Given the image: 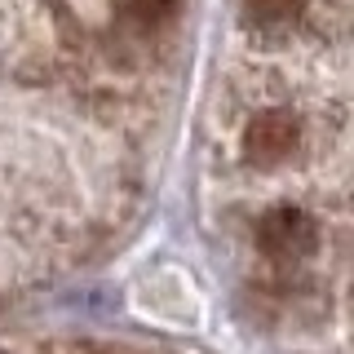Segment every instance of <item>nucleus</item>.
Masks as SVG:
<instances>
[{"label": "nucleus", "instance_id": "1", "mask_svg": "<svg viewBox=\"0 0 354 354\" xmlns=\"http://www.w3.org/2000/svg\"><path fill=\"white\" fill-rule=\"evenodd\" d=\"M257 248L274 266H297L319 248V226L301 208H270L257 221Z\"/></svg>", "mask_w": 354, "mask_h": 354}, {"label": "nucleus", "instance_id": "2", "mask_svg": "<svg viewBox=\"0 0 354 354\" xmlns=\"http://www.w3.org/2000/svg\"><path fill=\"white\" fill-rule=\"evenodd\" d=\"M297 147H301V120L292 111H257L243 129V160L257 169H279Z\"/></svg>", "mask_w": 354, "mask_h": 354}, {"label": "nucleus", "instance_id": "3", "mask_svg": "<svg viewBox=\"0 0 354 354\" xmlns=\"http://www.w3.org/2000/svg\"><path fill=\"white\" fill-rule=\"evenodd\" d=\"M306 14V0H243V22L257 36H283Z\"/></svg>", "mask_w": 354, "mask_h": 354}, {"label": "nucleus", "instance_id": "4", "mask_svg": "<svg viewBox=\"0 0 354 354\" xmlns=\"http://www.w3.org/2000/svg\"><path fill=\"white\" fill-rule=\"evenodd\" d=\"M177 14V0H124V18L129 22H138L142 31H151V27H164Z\"/></svg>", "mask_w": 354, "mask_h": 354}]
</instances>
